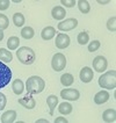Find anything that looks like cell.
Returning a JSON list of instances; mask_svg holds the SVG:
<instances>
[{"mask_svg":"<svg viewBox=\"0 0 116 123\" xmlns=\"http://www.w3.org/2000/svg\"><path fill=\"white\" fill-rule=\"evenodd\" d=\"M45 87V82L41 77L37 75H31L30 78H28L27 82H26V88H27L28 94H38L44 91Z\"/></svg>","mask_w":116,"mask_h":123,"instance_id":"obj_1","label":"cell"},{"mask_svg":"<svg viewBox=\"0 0 116 123\" xmlns=\"http://www.w3.org/2000/svg\"><path fill=\"white\" fill-rule=\"evenodd\" d=\"M16 57L19 62H21L24 65H31L35 61H36V54L34 50L28 47H21L19 50L16 51Z\"/></svg>","mask_w":116,"mask_h":123,"instance_id":"obj_2","label":"cell"},{"mask_svg":"<svg viewBox=\"0 0 116 123\" xmlns=\"http://www.w3.org/2000/svg\"><path fill=\"white\" fill-rule=\"evenodd\" d=\"M99 85L104 89H114L116 86V72L111 70L103 73L99 78Z\"/></svg>","mask_w":116,"mask_h":123,"instance_id":"obj_3","label":"cell"},{"mask_svg":"<svg viewBox=\"0 0 116 123\" xmlns=\"http://www.w3.org/2000/svg\"><path fill=\"white\" fill-rule=\"evenodd\" d=\"M12 79V71L6 64L0 62V88L5 87L9 84V80Z\"/></svg>","mask_w":116,"mask_h":123,"instance_id":"obj_4","label":"cell"},{"mask_svg":"<svg viewBox=\"0 0 116 123\" xmlns=\"http://www.w3.org/2000/svg\"><path fill=\"white\" fill-rule=\"evenodd\" d=\"M51 66L55 70L56 72L58 71H63L65 66H66V58L63 54H56L52 57V61H51Z\"/></svg>","mask_w":116,"mask_h":123,"instance_id":"obj_5","label":"cell"},{"mask_svg":"<svg viewBox=\"0 0 116 123\" xmlns=\"http://www.w3.org/2000/svg\"><path fill=\"white\" fill-rule=\"evenodd\" d=\"M61 99H64V100L77 101V100L80 98V93H79L78 89L66 88V89H63V91L61 92Z\"/></svg>","mask_w":116,"mask_h":123,"instance_id":"obj_6","label":"cell"},{"mask_svg":"<svg viewBox=\"0 0 116 123\" xmlns=\"http://www.w3.org/2000/svg\"><path fill=\"white\" fill-rule=\"evenodd\" d=\"M77 26H78V20L74 18H70V19H66L65 21L59 22L58 29L61 31H68V30H72V29L77 28Z\"/></svg>","mask_w":116,"mask_h":123,"instance_id":"obj_7","label":"cell"},{"mask_svg":"<svg viewBox=\"0 0 116 123\" xmlns=\"http://www.w3.org/2000/svg\"><path fill=\"white\" fill-rule=\"evenodd\" d=\"M108 66V62L103 56H96L93 59V68L96 72H103Z\"/></svg>","mask_w":116,"mask_h":123,"instance_id":"obj_8","label":"cell"},{"mask_svg":"<svg viewBox=\"0 0 116 123\" xmlns=\"http://www.w3.org/2000/svg\"><path fill=\"white\" fill-rule=\"evenodd\" d=\"M80 80L82 82H85V84H88L93 80V78H94V73H93V70L88 66H85V68H81V71H80Z\"/></svg>","mask_w":116,"mask_h":123,"instance_id":"obj_9","label":"cell"},{"mask_svg":"<svg viewBox=\"0 0 116 123\" xmlns=\"http://www.w3.org/2000/svg\"><path fill=\"white\" fill-rule=\"evenodd\" d=\"M70 37L66 34H58L56 37V47L58 49H66L70 45Z\"/></svg>","mask_w":116,"mask_h":123,"instance_id":"obj_10","label":"cell"},{"mask_svg":"<svg viewBox=\"0 0 116 123\" xmlns=\"http://www.w3.org/2000/svg\"><path fill=\"white\" fill-rule=\"evenodd\" d=\"M19 105H21L22 107H24L27 109H33L36 106V101H35L34 98L31 96V94H29V95L27 94L24 98L19 99Z\"/></svg>","mask_w":116,"mask_h":123,"instance_id":"obj_11","label":"cell"},{"mask_svg":"<svg viewBox=\"0 0 116 123\" xmlns=\"http://www.w3.org/2000/svg\"><path fill=\"white\" fill-rule=\"evenodd\" d=\"M109 100V93L107 91H100L98 92L94 96V102L96 105H102V103H106Z\"/></svg>","mask_w":116,"mask_h":123,"instance_id":"obj_12","label":"cell"},{"mask_svg":"<svg viewBox=\"0 0 116 123\" xmlns=\"http://www.w3.org/2000/svg\"><path fill=\"white\" fill-rule=\"evenodd\" d=\"M56 35V29L54 27H51V26H48V27H45L43 30H42L41 33V36L42 38L44 40V41H50L51 38H54Z\"/></svg>","mask_w":116,"mask_h":123,"instance_id":"obj_13","label":"cell"},{"mask_svg":"<svg viewBox=\"0 0 116 123\" xmlns=\"http://www.w3.org/2000/svg\"><path fill=\"white\" fill-rule=\"evenodd\" d=\"M51 15L55 20H63L66 15V12L64 9V7L61 6H57V7H54L52 11H51Z\"/></svg>","mask_w":116,"mask_h":123,"instance_id":"obj_14","label":"cell"},{"mask_svg":"<svg viewBox=\"0 0 116 123\" xmlns=\"http://www.w3.org/2000/svg\"><path fill=\"white\" fill-rule=\"evenodd\" d=\"M16 120V111L15 110H7L1 116L2 123H13Z\"/></svg>","mask_w":116,"mask_h":123,"instance_id":"obj_15","label":"cell"},{"mask_svg":"<svg viewBox=\"0 0 116 123\" xmlns=\"http://www.w3.org/2000/svg\"><path fill=\"white\" fill-rule=\"evenodd\" d=\"M102 118H103V121L107 122V123L115 122L116 121V110L113 109V108L104 110L103 114H102Z\"/></svg>","mask_w":116,"mask_h":123,"instance_id":"obj_16","label":"cell"},{"mask_svg":"<svg viewBox=\"0 0 116 123\" xmlns=\"http://www.w3.org/2000/svg\"><path fill=\"white\" fill-rule=\"evenodd\" d=\"M12 89H13V92L16 94V95H20L21 93L23 92V89H24L23 81H22V80H20V79L14 80V81L12 82Z\"/></svg>","mask_w":116,"mask_h":123,"instance_id":"obj_17","label":"cell"},{"mask_svg":"<svg viewBox=\"0 0 116 123\" xmlns=\"http://www.w3.org/2000/svg\"><path fill=\"white\" fill-rule=\"evenodd\" d=\"M47 103H48L49 108H50V115H54L56 106L58 105V98L56 95H49L47 99Z\"/></svg>","mask_w":116,"mask_h":123,"instance_id":"obj_18","label":"cell"},{"mask_svg":"<svg viewBox=\"0 0 116 123\" xmlns=\"http://www.w3.org/2000/svg\"><path fill=\"white\" fill-rule=\"evenodd\" d=\"M72 109H73V107H72V105L68 102H61L59 105V107H58V110H59V113L63 114V115H68V114H71L72 113Z\"/></svg>","mask_w":116,"mask_h":123,"instance_id":"obj_19","label":"cell"},{"mask_svg":"<svg viewBox=\"0 0 116 123\" xmlns=\"http://www.w3.org/2000/svg\"><path fill=\"white\" fill-rule=\"evenodd\" d=\"M19 44H20V40L16 36H11L7 40V47L9 50H16L19 48Z\"/></svg>","mask_w":116,"mask_h":123,"instance_id":"obj_20","label":"cell"},{"mask_svg":"<svg viewBox=\"0 0 116 123\" xmlns=\"http://www.w3.org/2000/svg\"><path fill=\"white\" fill-rule=\"evenodd\" d=\"M12 59H13V55L12 52H9V50L4 48L0 49V61L8 63V62H12Z\"/></svg>","mask_w":116,"mask_h":123,"instance_id":"obj_21","label":"cell"},{"mask_svg":"<svg viewBox=\"0 0 116 123\" xmlns=\"http://www.w3.org/2000/svg\"><path fill=\"white\" fill-rule=\"evenodd\" d=\"M77 5H78L79 11H80L82 14L89 13V11H91V6H89L88 1H86V0H79V1L77 2Z\"/></svg>","mask_w":116,"mask_h":123,"instance_id":"obj_22","label":"cell"},{"mask_svg":"<svg viewBox=\"0 0 116 123\" xmlns=\"http://www.w3.org/2000/svg\"><path fill=\"white\" fill-rule=\"evenodd\" d=\"M73 80H74V78H73V75L71 74V73H65V74H63L61 77V85H64L65 87L71 86V85L73 84Z\"/></svg>","mask_w":116,"mask_h":123,"instance_id":"obj_23","label":"cell"},{"mask_svg":"<svg viewBox=\"0 0 116 123\" xmlns=\"http://www.w3.org/2000/svg\"><path fill=\"white\" fill-rule=\"evenodd\" d=\"M34 35H35V31L31 27H23L22 30H21V36H22L23 38H26V40L33 38Z\"/></svg>","mask_w":116,"mask_h":123,"instance_id":"obj_24","label":"cell"},{"mask_svg":"<svg viewBox=\"0 0 116 123\" xmlns=\"http://www.w3.org/2000/svg\"><path fill=\"white\" fill-rule=\"evenodd\" d=\"M24 16L21 13H15L13 15V23L16 27H22L24 25Z\"/></svg>","mask_w":116,"mask_h":123,"instance_id":"obj_25","label":"cell"},{"mask_svg":"<svg viewBox=\"0 0 116 123\" xmlns=\"http://www.w3.org/2000/svg\"><path fill=\"white\" fill-rule=\"evenodd\" d=\"M77 41H78L79 44L85 45V44H86V43H88V41H89V35L87 34L86 31H81V33H79V34H78Z\"/></svg>","mask_w":116,"mask_h":123,"instance_id":"obj_26","label":"cell"},{"mask_svg":"<svg viewBox=\"0 0 116 123\" xmlns=\"http://www.w3.org/2000/svg\"><path fill=\"white\" fill-rule=\"evenodd\" d=\"M8 25H9V20L6 15L4 14H0V29L4 30V29H7L8 28Z\"/></svg>","mask_w":116,"mask_h":123,"instance_id":"obj_27","label":"cell"},{"mask_svg":"<svg viewBox=\"0 0 116 123\" xmlns=\"http://www.w3.org/2000/svg\"><path fill=\"white\" fill-rule=\"evenodd\" d=\"M115 22H116V16H111L109 20H108V22H107V28H108V30L113 31V33L116 31Z\"/></svg>","mask_w":116,"mask_h":123,"instance_id":"obj_28","label":"cell"},{"mask_svg":"<svg viewBox=\"0 0 116 123\" xmlns=\"http://www.w3.org/2000/svg\"><path fill=\"white\" fill-rule=\"evenodd\" d=\"M100 45H101V43H100L99 41H92L88 44V51L94 52V51H96L98 49L100 48Z\"/></svg>","mask_w":116,"mask_h":123,"instance_id":"obj_29","label":"cell"},{"mask_svg":"<svg viewBox=\"0 0 116 123\" xmlns=\"http://www.w3.org/2000/svg\"><path fill=\"white\" fill-rule=\"evenodd\" d=\"M61 5H63V6L70 7V8H71V7H73L75 4H77L74 0H61Z\"/></svg>","mask_w":116,"mask_h":123,"instance_id":"obj_30","label":"cell"},{"mask_svg":"<svg viewBox=\"0 0 116 123\" xmlns=\"http://www.w3.org/2000/svg\"><path fill=\"white\" fill-rule=\"evenodd\" d=\"M6 103H7V99L5 96V94L0 93V108H1V110L6 107Z\"/></svg>","mask_w":116,"mask_h":123,"instance_id":"obj_31","label":"cell"},{"mask_svg":"<svg viewBox=\"0 0 116 123\" xmlns=\"http://www.w3.org/2000/svg\"><path fill=\"white\" fill-rule=\"evenodd\" d=\"M8 7H9L8 0H0V11H6Z\"/></svg>","mask_w":116,"mask_h":123,"instance_id":"obj_32","label":"cell"},{"mask_svg":"<svg viewBox=\"0 0 116 123\" xmlns=\"http://www.w3.org/2000/svg\"><path fill=\"white\" fill-rule=\"evenodd\" d=\"M55 123H67V118H65V117H57L55 120Z\"/></svg>","mask_w":116,"mask_h":123,"instance_id":"obj_33","label":"cell"},{"mask_svg":"<svg viewBox=\"0 0 116 123\" xmlns=\"http://www.w3.org/2000/svg\"><path fill=\"white\" fill-rule=\"evenodd\" d=\"M49 123V121L48 120H37V121H36V123Z\"/></svg>","mask_w":116,"mask_h":123,"instance_id":"obj_34","label":"cell"},{"mask_svg":"<svg viewBox=\"0 0 116 123\" xmlns=\"http://www.w3.org/2000/svg\"><path fill=\"white\" fill-rule=\"evenodd\" d=\"M109 1H101V0H99L98 1V4H100V5H106V4H108Z\"/></svg>","mask_w":116,"mask_h":123,"instance_id":"obj_35","label":"cell"},{"mask_svg":"<svg viewBox=\"0 0 116 123\" xmlns=\"http://www.w3.org/2000/svg\"><path fill=\"white\" fill-rule=\"evenodd\" d=\"M2 38H4V31L0 29V42L2 41Z\"/></svg>","mask_w":116,"mask_h":123,"instance_id":"obj_36","label":"cell"},{"mask_svg":"<svg viewBox=\"0 0 116 123\" xmlns=\"http://www.w3.org/2000/svg\"><path fill=\"white\" fill-rule=\"evenodd\" d=\"M0 110H1V108H0Z\"/></svg>","mask_w":116,"mask_h":123,"instance_id":"obj_37","label":"cell"}]
</instances>
